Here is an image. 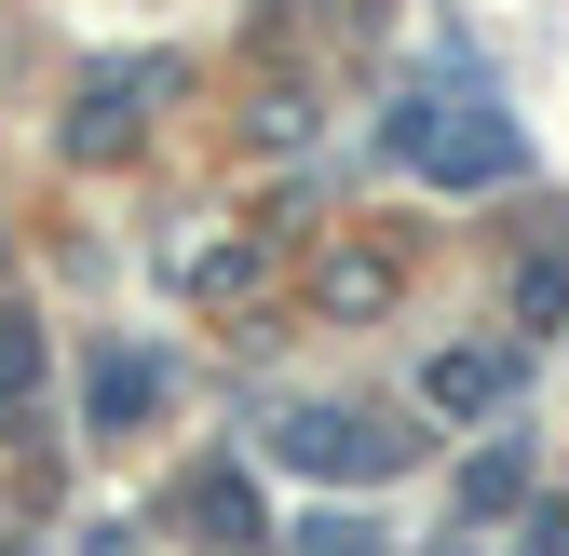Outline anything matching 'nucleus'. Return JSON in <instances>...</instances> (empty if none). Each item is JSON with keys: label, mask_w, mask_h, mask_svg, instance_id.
I'll list each match as a JSON object with an SVG mask.
<instances>
[{"label": "nucleus", "mask_w": 569, "mask_h": 556, "mask_svg": "<svg viewBox=\"0 0 569 556\" xmlns=\"http://www.w3.org/2000/svg\"><path fill=\"white\" fill-rule=\"evenodd\" d=\"M393 163L435 177V190H488V177H516V109H488V96H407L393 109Z\"/></svg>", "instance_id": "nucleus-1"}, {"label": "nucleus", "mask_w": 569, "mask_h": 556, "mask_svg": "<svg viewBox=\"0 0 569 556\" xmlns=\"http://www.w3.org/2000/svg\"><path fill=\"white\" fill-rule=\"evenodd\" d=\"M271 448L299 461V475H339V489H380V475H407V448H420V435L367 421V407H284V421H271Z\"/></svg>", "instance_id": "nucleus-2"}, {"label": "nucleus", "mask_w": 569, "mask_h": 556, "mask_svg": "<svg viewBox=\"0 0 569 556\" xmlns=\"http://www.w3.org/2000/svg\"><path fill=\"white\" fill-rule=\"evenodd\" d=\"M502 380H516V354H502V339H461V354H435V367H420V407H435V421H475V407H502Z\"/></svg>", "instance_id": "nucleus-3"}, {"label": "nucleus", "mask_w": 569, "mask_h": 556, "mask_svg": "<svg viewBox=\"0 0 569 556\" xmlns=\"http://www.w3.org/2000/svg\"><path fill=\"white\" fill-rule=\"evenodd\" d=\"M136 96H150V68H109V82H96L82 109H68V150H96V163H109L122 136H136Z\"/></svg>", "instance_id": "nucleus-4"}, {"label": "nucleus", "mask_w": 569, "mask_h": 556, "mask_svg": "<svg viewBox=\"0 0 569 556\" xmlns=\"http://www.w3.org/2000/svg\"><path fill=\"white\" fill-rule=\"evenodd\" d=\"M150 407H163V367H150V354H109V367H96V421H109V435L150 421Z\"/></svg>", "instance_id": "nucleus-5"}, {"label": "nucleus", "mask_w": 569, "mask_h": 556, "mask_svg": "<svg viewBox=\"0 0 569 556\" xmlns=\"http://www.w3.org/2000/svg\"><path fill=\"white\" fill-rule=\"evenodd\" d=\"M190 516L218 529V543H258V489H244L231 461H203V475H190Z\"/></svg>", "instance_id": "nucleus-6"}, {"label": "nucleus", "mask_w": 569, "mask_h": 556, "mask_svg": "<svg viewBox=\"0 0 569 556\" xmlns=\"http://www.w3.org/2000/svg\"><path fill=\"white\" fill-rule=\"evenodd\" d=\"M516 489H529V448H475L461 461V516H502Z\"/></svg>", "instance_id": "nucleus-7"}, {"label": "nucleus", "mask_w": 569, "mask_h": 556, "mask_svg": "<svg viewBox=\"0 0 569 556\" xmlns=\"http://www.w3.org/2000/svg\"><path fill=\"white\" fill-rule=\"evenodd\" d=\"M28 394H41V326L0 312V407H28Z\"/></svg>", "instance_id": "nucleus-8"}, {"label": "nucleus", "mask_w": 569, "mask_h": 556, "mask_svg": "<svg viewBox=\"0 0 569 556\" xmlns=\"http://www.w3.org/2000/svg\"><path fill=\"white\" fill-rule=\"evenodd\" d=\"M244 286H258L244 245H203V258H190V299H244Z\"/></svg>", "instance_id": "nucleus-9"}, {"label": "nucleus", "mask_w": 569, "mask_h": 556, "mask_svg": "<svg viewBox=\"0 0 569 556\" xmlns=\"http://www.w3.org/2000/svg\"><path fill=\"white\" fill-rule=\"evenodd\" d=\"M516 312H529V326L569 312V258H529V271H516Z\"/></svg>", "instance_id": "nucleus-10"}, {"label": "nucleus", "mask_w": 569, "mask_h": 556, "mask_svg": "<svg viewBox=\"0 0 569 556\" xmlns=\"http://www.w3.org/2000/svg\"><path fill=\"white\" fill-rule=\"evenodd\" d=\"M299 543H312V556H380V529H367V516H326V529H299Z\"/></svg>", "instance_id": "nucleus-11"}, {"label": "nucleus", "mask_w": 569, "mask_h": 556, "mask_svg": "<svg viewBox=\"0 0 569 556\" xmlns=\"http://www.w3.org/2000/svg\"><path fill=\"white\" fill-rule=\"evenodd\" d=\"M516 556H569V503H556V516H529V543H516Z\"/></svg>", "instance_id": "nucleus-12"}, {"label": "nucleus", "mask_w": 569, "mask_h": 556, "mask_svg": "<svg viewBox=\"0 0 569 556\" xmlns=\"http://www.w3.org/2000/svg\"><path fill=\"white\" fill-rule=\"evenodd\" d=\"M82 556H136V529H96V543H82Z\"/></svg>", "instance_id": "nucleus-13"}, {"label": "nucleus", "mask_w": 569, "mask_h": 556, "mask_svg": "<svg viewBox=\"0 0 569 556\" xmlns=\"http://www.w3.org/2000/svg\"><path fill=\"white\" fill-rule=\"evenodd\" d=\"M435 556H475V543H435Z\"/></svg>", "instance_id": "nucleus-14"}]
</instances>
